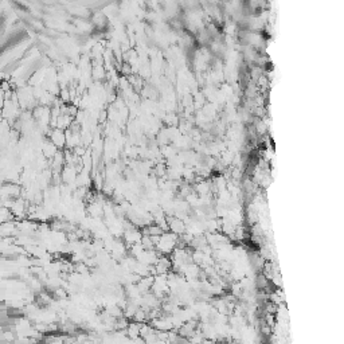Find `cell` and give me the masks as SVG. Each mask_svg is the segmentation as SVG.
Here are the masks:
<instances>
[{"label":"cell","mask_w":344,"mask_h":344,"mask_svg":"<svg viewBox=\"0 0 344 344\" xmlns=\"http://www.w3.org/2000/svg\"><path fill=\"white\" fill-rule=\"evenodd\" d=\"M167 226H168V230L173 233V234H176V236H182L187 230V226L184 223V220L176 216V215L167 216Z\"/></svg>","instance_id":"cell-1"}]
</instances>
